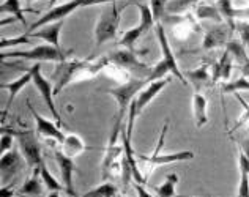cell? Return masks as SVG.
Masks as SVG:
<instances>
[{"mask_svg": "<svg viewBox=\"0 0 249 197\" xmlns=\"http://www.w3.org/2000/svg\"><path fill=\"white\" fill-rule=\"evenodd\" d=\"M13 194H15V191H13L11 186H3L0 189V197H13Z\"/></svg>", "mask_w": 249, "mask_h": 197, "instance_id": "cell-41", "label": "cell"}, {"mask_svg": "<svg viewBox=\"0 0 249 197\" xmlns=\"http://www.w3.org/2000/svg\"><path fill=\"white\" fill-rule=\"evenodd\" d=\"M142 34H145L139 25H136V27H133V29H129V30H126L123 34V36L120 38V41H119V44L120 46H123L124 49H129V51H136L134 48H136V43H137V39H139L141 36H142Z\"/></svg>", "mask_w": 249, "mask_h": 197, "instance_id": "cell-28", "label": "cell"}, {"mask_svg": "<svg viewBox=\"0 0 249 197\" xmlns=\"http://www.w3.org/2000/svg\"><path fill=\"white\" fill-rule=\"evenodd\" d=\"M199 2H202V0H169L167 11L172 13V15H178V13H183L186 8Z\"/></svg>", "mask_w": 249, "mask_h": 197, "instance_id": "cell-33", "label": "cell"}, {"mask_svg": "<svg viewBox=\"0 0 249 197\" xmlns=\"http://www.w3.org/2000/svg\"><path fill=\"white\" fill-rule=\"evenodd\" d=\"M48 197H60V194H58V193L55 191V193H51V194H49Z\"/></svg>", "mask_w": 249, "mask_h": 197, "instance_id": "cell-45", "label": "cell"}, {"mask_svg": "<svg viewBox=\"0 0 249 197\" xmlns=\"http://www.w3.org/2000/svg\"><path fill=\"white\" fill-rule=\"evenodd\" d=\"M208 67H210V63H204L202 67L191 70V71H186V73H185L186 74V81L194 85L196 91H199L202 87H204V84L212 82V79H210V73H208Z\"/></svg>", "mask_w": 249, "mask_h": 197, "instance_id": "cell-21", "label": "cell"}, {"mask_svg": "<svg viewBox=\"0 0 249 197\" xmlns=\"http://www.w3.org/2000/svg\"><path fill=\"white\" fill-rule=\"evenodd\" d=\"M73 54V49L63 51L62 48H55L52 44H40L35 48L27 49V51H2L0 58H22V60H30V62H65L68 60V55Z\"/></svg>", "mask_w": 249, "mask_h": 197, "instance_id": "cell-2", "label": "cell"}, {"mask_svg": "<svg viewBox=\"0 0 249 197\" xmlns=\"http://www.w3.org/2000/svg\"><path fill=\"white\" fill-rule=\"evenodd\" d=\"M43 183L44 181L41 179V175L38 177V174L34 172V175H32L30 179L22 185V188L19 189V193L22 196H29V197H40L43 193Z\"/></svg>", "mask_w": 249, "mask_h": 197, "instance_id": "cell-23", "label": "cell"}, {"mask_svg": "<svg viewBox=\"0 0 249 197\" xmlns=\"http://www.w3.org/2000/svg\"><path fill=\"white\" fill-rule=\"evenodd\" d=\"M237 197H249V174L240 169V183Z\"/></svg>", "mask_w": 249, "mask_h": 197, "instance_id": "cell-37", "label": "cell"}, {"mask_svg": "<svg viewBox=\"0 0 249 197\" xmlns=\"http://www.w3.org/2000/svg\"><path fill=\"white\" fill-rule=\"evenodd\" d=\"M235 18L249 21V6H246V8H235Z\"/></svg>", "mask_w": 249, "mask_h": 197, "instance_id": "cell-39", "label": "cell"}, {"mask_svg": "<svg viewBox=\"0 0 249 197\" xmlns=\"http://www.w3.org/2000/svg\"><path fill=\"white\" fill-rule=\"evenodd\" d=\"M54 158L57 161V166L60 169V175H62V185L65 188V191L70 197H77L76 188H74V181H73V174L76 172V164L73 161V158H68L67 155H63L60 150H55Z\"/></svg>", "mask_w": 249, "mask_h": 197, "instance_id": "cell-13", "label": "cell"}, {"mask_svg": "<svg viewBox=\"0 0 249 197\" xmlns=\"http://www.w3.org/2000/svg\"><path fill=\"white\" fill-rule=\"evenodd\" d=\"M117 196H119V189L115 188V185L107 181H104L103 185L91 188L90 191L82 194V197H117Z\"/></svg>", "mask_w": 249, "mask_h": 197, "instance_id": "cell-29", "label": "cell"}, {"mask_svg": "<svg viewBox=\"0 0 249 197\" xmlns=\"http://www.w3.org/2000/svg\"><path fill=\"white\" fill-rule=\"evenodd\" d=\"M167 3L169 0H150V8L153 11L156 22H161V19H164V15L167 11Z\"/></svg>", "mask_w": 249, "mask_h": 197, "instance_id": "cell-34", "label": "cell"}, {"mask_svg": "<svg viewBox=\"0 0 249 197\" xmlns=\"http://www.w3.org/2000/svg\"><path fill=\"white\" fill-rule=\"evenodd\" d=\"M137 156V161L143 166L147 167V170L143 172L145 175V179L148 180V174H152V170L156 167V166H162V164H169V162H181V161H189L194 158V153L191 150H181V152H177V153H172V155H141V153H136Z\"/></svg>", "mask_w": 249, "mask_h": 197, "instance_id": "cell-10", "label": "cell"}, {"mask_svg": "<svg viewBox=\"0 0 249 197\" xmlns=\"http://www.w3.org/2000/svg\"><path fill=\"white\" fill-rule=\"evenodd\" d=\"M2 133H8V134L16 137L25 162L29 164L30 169H34V172L40 174L41 166L44 162H43V156H41V147H40V143H38L35 131H32V129H8V128L3 126Z\"/></svg>", "mask_w": 249, "mask_h": 197, "instance_id": "cell-3", "label": "cell"}, {"mask_svg": "<svg viewBox=\"0 0 249 197\" xmlns=\"http://www.w3.org/2000/svg\"><path fill=\"white\" fill-rule=\"evenodd\" d=\"M216 8L219 10L222 21H224L229 27L235 32V22H237V18H235V8L232 5V0H216Z\"/></svg>", "mask_w": 249, "mask_h": 197, "instance_id": "cell-24", "label": "cell"}, {"mask_svg": "<svg viewBox=\"0 0 249 197\" xmlns=\"http://www.w3.org/2000/svg\"><path fill=\"white\" fill-rule=\"evenodd\" d=\"M178 175L177 174H169L166 177L164 183H161V185L155 186V191L160 197H174L175 196V188L178 185Z\"/></svg>", "mask_w": 249, "mask_h": 197, "instance_id": "cell-26", "label": "cell"}, {"mask_svg": "<svg viewBox=\"0 0 249 197\" xmlns=\"http://www.w3.org/2000/svg\"><path fill=\"white\" fill-rule=\"evenodd\" d=\"M210 67H212V85H216L219 81H227L232 74V67H233V58L231 54L226 51L222 57L219 58V62L212 60L210 62Z\"/></svg>", "mask_w": 249, "mask_h": 197, "instance_id": "cell-15", "label": "cell"}, {"mask_svg": "<svg viewBox=\"0 0 249 197\" xmlns=\"http://www.w3.org/2000/svg\"><path fill=\"white\" fill-rule=\"evenodd\" d=\"M155 30H156V38H158V44H160V51H161V60H164L169 67H170V71H172V74L178 79V81L186 85L188 81L186 77L183 76V73L178 68V63H177V58L174 55L172 49H170V44H169V39L166 36V32H164V27H162L161 22H156L155 25Z\"/></svg>", "mask_w": 249, "mask_h": 197, "instance_id": "cell-11", "label": "cell"}, {"mask_svg": "<svg viewBox=\"0 0 249 197\" xmlns=\"http://www.w3.org/2000/svg\"><path fill=\"white\" fill-rule=\"evenodd\" d=\"M169 82H170L169 77L160 79V81H153V82H150L147 87H143L139 93L134 96V100L131 101V106L128 109V123H126L128 126H126V131H128L129 137H133V129H134L136 120L143 112V109H145L148 104L155 100L156 95H160L161 91L164 90V87Z\"/></svg>", "mask_w": 249, "mask_h": 197, "instance_id": "cell-5", "label": "cell"}, {"mask_svg": "<svg viewBox=\"0 0 249 197\" xmlns=\"http://www.w3.org/2000/svg\"><path fill=\"white\" fill-rule=\"evenodd\" d=\"M29 71L32 73V82L36 87V90L40 91L41 98L44 100L46 106H48L49 112L54 117V120L58 123V125H65L60 114L57 112L55 109V103H54V85L51 84V81H48L43 74H41V63H35L34 67L29 68Z\"/></svg>", "mask_w": 249, "mask_h": 197, "instance_id": "cell-8", "label": "cell"}, {"mask_svg": "<svg viewBox=\"0 0 249 197\" xmlns=\"http://www.w3.org/2000/svg\"><path fill=\"white\" fill-rule=\"evenodd\" d=\"M137 54H147V51H129V49H122V51H115L112 52L107 58L109 63L115 65V67H120L123 70H129V71H136L137 74H143L145 79L148 74L152 73V68H148V65L141 62L137 58Z\"/></svg>", "mask_w": 249, "mask_h": 197, "instance_id": "cell-9", "label": "cell"}, {"mask_svg": "<svg viewBox=\"0 0 249 197\" xmlns=\"http://www.w3.org/2000/svg\"><path fill=\"white\" fill-rule=\"evenodd\" d=\"M57 2H58V0H49V8H54Z\"/></svg>", "mask_w": 249, "mask_h": 197, "instance_id": "cell-44", "label": "cell"}, {"mask_svg": "<svg viewBox=\"0 0 249 197\" xmlns=\"http://www.w3.org/2000/svg\"><path fill=\"white\" fill-rule=\"evenodd\" d=\"M207 98L200 91H194L193 95V115L196 128H202L208 123V112H207Z\"/></svg>", "mask_w": 249, "mask_h": 197, "instance_id": "cell-18", "label": "cell"}, {"mask_svg": "<svg viewBox=\"0 0 249 197\" xmlns=\"http://www.w3.org/2000/svg\"><path fill=\"white\" fill-rule=\"evenodd\" d=\"M226 51L231 54V57L233 58V62H237V65L240 67L241 63H245L248 60V54H246V46L240 41V39H231L226 46Z\"/></svg>", "mask_w": 249, "mask_h": 197, "instance_id": "cell-25", "label": "cell"}, {"mask_svg": "<svg viewBox=\"0 0 249 197\" xmlns=\"http://www.w3.org/2000/svg\"><path fill=\"white\" fill-rule=\"evenodd\" d=\"M114 2H117V0H68V2H65L62 5H55L54 8H49V11L46 13V15H43L38 21H35L30 25L25 34H32V32H35L52 22L65 21L71 13H74L77 8H81V6H93V5L114 3Z\"/></svg>", "mask_w": 249, "mask_h": 197, "instance_id": "cell-4", "label": "cell"}, {"mask_svg": "<svg viewBox=\"0 0 249 197\" xmlns=\"http://www.w3.org/2000/svg\"><path fill=\"white\" fill-rule=\"evenodd\" d=\"M13 139H15V136H11L8 133H2V143H0V148H2V155L10 152L11 147H13Z\"/></svg>", "mask_w": 249, "mask_h": 197, "instance_id": "cell-38", "label": "cell"}, {"mask_svg": "<svg viewBox=\"0 0 249 197\" xmlns=\"http://www.w3.org/2000/svg\"><path fill=\"white\" fill-rule=\"evenodd\" d=\"M32 82V73L27 70L25 73L21 76V77H18L16 81H11V82H2V87L3 90H8V101H6V106H5V110H3V118H5V115L8 114V110H10V107L13 106V103H15V100H16V96L19 95V91H22L27 85Z\"/></svg>", "mask_w": 249, "mask_h": 197, "instance_id": "cell-16", "label": "cell"}, {"mask_svg": "<svg viewBox=\"0 0 249 197\" xmlns=\"http://www.w3.org/2000/svg\"><path fill=\"white\" fill-rule=\"evenodd\" d=\"M63 24H65V21L52 22V24L44 25V27L32 32V34H27V35H30L32 38L44 39L46 44H52V46H55V48H60V34H62Z\"/></svg>", "mask_w": 249, "mask_h": 197, "instance_id": "cell-17", "label": "cell"}, {"mask_svg": "<svg viewBox=\"0 0 249 197\" xmlns=\"http://www.w3.org/2000/svg\"><path fill=\"white\" fill-rule=\"evenodd\" d=\"M136 6L139 8L141 11V21H139V27L143 30V32H148L152 27L156 25V21H155V16H153V11L150 8L148 3H136Z\"/></svg>", "mask_w": 249, "mask_h": 197, "instance_id": "cell-27", "label": "cell"}, {"mask_svg": "<svg viewBox=\"0 0 249 197\" xmlns=\"http://www.w3.org/2000/svg\"><path fill=\"white\" fill-rule=\"evenodd\" d=\"M27 106L30 109V112H32V117H34V120H35V125H36V136L44 137V139H52V141H55L57 143H62L63 139H65V134L60 131V128L57 126L58 123L41 117L34 109V106L30 104V101H27Z\"/></svg>", "mask_w": 249, "mask_h": 197, "instance_id": "cell-14", "label": "cell"}, {"mask_svg": "<svg viewBox=\"0 0 249 197\" xmlns=\"http://www.w3.org/2000/svg\"><path fill=\"white\" fill-rule=\"evenodd\" d=\"M117 197H123V196H117Z\"/></svg>", "mask_w": 249, "mask_h": 197, "instance_id": "cell-48", "label": "cell"}, {"mask_svg": "<svg viewBox=\"0 0 249 197\" xmlns=\"http://www.w3.org/2000/svg\"><path fill=\"white\" fill-rule=\"evenodd\" d=\"M240 71H241V76H245V77L249 79V58H248L245 63L240 65Z\"/></svg>", "mask_w": 249, "mask_h": 197, "instance_id": "cell-42", "label": "cell"}, {"mask_svg": "<svg viewBox=\"0 0 249 197\" xmlns=\"http://www.w3.org/2000/svg\"><path fill=\"white\" fill-rule=\"evenodd\" d=\"M84 150H87V145L77 134H67L63 142L60 143V152L68 158H73V160L76 156H79Z\"/></svg>", "mask_w": 249, "mask_h": 197, "instance_id": "cell-20", "label": "cell"}, {"mask_svg": "<svg viewBox=\"0 0 249 197\" xmlns=\"http://www.w3.org/2000/svg\"><path fill=\"white\" fill-rule=\"evenodd\" d=\"M148 81L147 79H129L128 82H122L119 87L109 89L106 90V93L114 96V100L117 101V118L115 123H123V115L126 114V110L131 106V101L134 100V96L139 91L147 87Z\"/></svg>", "mask_w": 249, "mask_h": 197, "instance_id": "cell-7", "label": "cell"}, {"mask_svg": "<svg viewBox=\"0 0 249 197\" xmlns=\"http://www.w3.org/2000/svg\"><path fill=\"white\" fill-rule=\"evenodd\" d=\"M106 67H109L107 57H101L95 62H91V58H87V60H65L57 63L54 71V95H58L70 84L89 81V79L95 77Z\"/></svg>", "mask_w": 249, "mask_h": 197, "instance_id": "cell-1", "label": "cell"}, {"mask_svg": "<svg viewBox=\"0 0 249 197\" xmlns=\"http://www.w3.org/2000/svg\"><path fill=\"white\" fill-rule=\"evenodd\" d=\"M40 175H41V179H43V181H44V186L49 189L51 193H60L62 191V188H63V185H60L55 179H54V175H52L49 170H48V167H46V164H43L41 166V170H40Z\"/></svg>", "mask_w": 249, "mask_h": 197, "instance_id": "cell-32", "label": "cell"}, {"mask_svg": "<svg viewBox=\"0 0 249 197\" xmlns=\"http://www.w3.org/2000/svg\"><path fill=\"white\" fill-rule=\"evenodd\" d=\"M196 18L197 19H213L214 22H224L219 10L216 8V5H197L196 8Z\"/></svg>", "mask_w": 249, "mask_h": 197, "instance_id": "cell-30", "label": "cell"}, {"mask_svg": "<svg viewBox=\"0 0 249 197\" xmlns=\"http://www.w3.org/2000/svg\"><path fill=\"white\" fill-rule=\"evenodd\" d=\"M136 191H137V196L139 197H152V194H150L147 189L141 185V183H136Z\"/></svg>", "mask_w": 249, "mask_h": 197, "instance_id": "cell-40", "label": "cell"}, {"mask_svg": "<svg viewBox=\"0 0 249 197\" xmlns=\"http://www.w3.org/2000/svg\"><path fill=\"white\" fill-rule=\"evenodd\" d=\"M246 123H248V134H249V120H248Z\"/></svg>", "mask_w": 249, "mask_h": 197, "instance_id": "cell-47", "label": "cell"}, {"mask_svg": "<svg viewBox=\"0 0 249 197\" xmlns=\"http://www.w3.org/2000/svg\"><path fill=\"white\" fill-rule=\"evenodd\" d=\"M0 11H2L3 15L15 16L18 21L22 22V24H25V16H24L25 11H27V13H38L36 10H32V8L24 10L19 0H3L2 5H0Z\"/></svg>", "mask_w": 249, "mask_h": 197, "instance_id": "cell-22", "label": "cell"}, {"mask_svg": "<svg viewBox=\"0 0 249 197\" xmlns=\"http://www.w3.org/2000/svg\"><path fill=\"white\" fill-rule=\"evenodd\" d=\"M25 2H27V3H32V2H35V0H25Z\"/></svg>", "mask_w": 249, "mask_h": 197, "instance_id": "cell-46", "label": "cell"}, {"mask_svg": "<svg viewBox=\"0 0 249 197\" xmlns=\"http://www.w3.org/2000/svg\"><path fill=\"white\" fill-rule=\"evenodd\" d=\"M19 44H32L30 35L24 34L21 36H15V38H2V41H0V48H2V49L15 48V46H19Z\"/></svg>", "mask_w": 249, "mask_h": 197, "instance_id": "cell-35", "label": "cell"}, {"mask_svg": "<svg viewBox=\"0 0 249 197\" xmlns=\"http://www.w3.org/2000/svg\"><path fill=\"white\" fill-rule=\"evenodd\" d=\"M241 90L249 91V79L245 76L235 79V81H232V82H227V84L221 85V95L238 93V91H241Z\"/></svg>", "mask_w": 249, "mask_h": 197, "instance_id": "cell-31", "label": "cell"}, {"mask_svg": "<svg viewBox=\"0 0 249 197\" xmlns=\"http://www.w3.org/2000/svg\"><path fill=\"white\" fill-rule=\"evenodd\" d=\"M235 32L240 36V41L245 46H249V21L246 19H237L235 22Z\"/></svg>", "mask_w": 249, "mask_h": 197, "instance_id": "cell-36", "label": "cell"}, {"mask_svg": "<svg viewBox=\"0 0 249 197\" xmlns=\"http://www.w3.org/2000/svg\"><path fill=\"white\" fill-rule=\"evenodd\" d=\"M246 2H249V0H246Z\"/></svg>", "mask_w": 249, "mask_h": 197, "instance_id": "cell-49", "label": "cell"}, {"mask_svg": "<svg viewBox=\"0 0 249 197\" xmlns=\"http://www.w3.org/2000/svg\"><path fill=\"white\" fill-rule=\"evenodd\" d=\"M126 6L128 5L122 6L117 2H114L101 13V16L95 25V44L96 46H101L117 36L123 10L126 8Z\"/></svg>", "mask_w": 249, "mask_h": 197, "instance_id": "cell-6", "label": "cell"}, {"mask_svg": "<svg viewBox=\"0 0 249 197\" xmlns=\"http://www.w3.org/2000/svg\"><path fill=\"white\" fill-rule=\"evenodd\" d=\"M241 153H245L246 158H249V137L248 139H245L243 142H241V148H240Z\"/></svg>", "mask_w": 249, "mask_h": 197, "instance_id": "cell-43", "label": "cell"}, {"mask_svg": "<svg viewBox=\"0 0 249 197\" xmlns=\"http://www.w3.org/2000/svg\"><path fill=\"white\" fill-rule=\"evenodd\" d=\"M21 153L16 152V150H10V152L3 153L2 160H0V169H2L3 180L15 175L21 169Z\"/></svg>", "mask_w": 249, "mask_h": 197, "instance_id": "cell-19", "label": "cell"}, {"mask_svg": "<svg viewBox=\"0 0 249 197\" xmlns=\"http://www.w3.org/2000/svg\"><path fill=\"white\" fill-rule=\"evenodd\" d=\"M232 35H233V30L229 27L226 22L216 24L205 32L204 41H202V49L212 51V49L222 48V46H227V43L232 39L231 38Z\"/></svg>", "mask_w": 249, "mask_h": 197, "instance_id": "cell-12", "label": "cell"}]
</instances>
